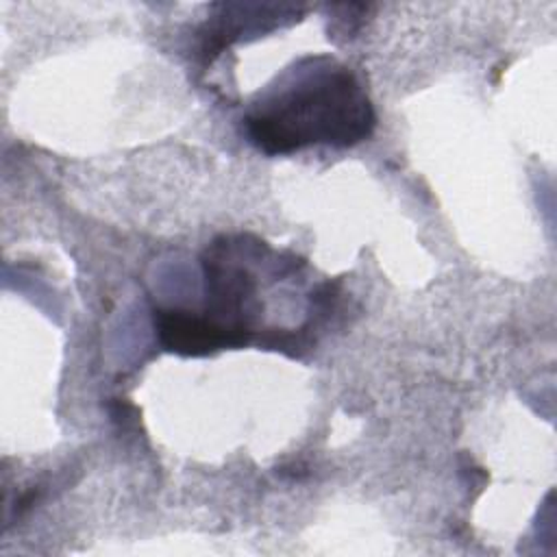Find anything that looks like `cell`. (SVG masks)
Returning a JSON list of instances; mask_svg holds the SVG:
<instances>
[{"label": "cell", "mask_w": 557, "mask_h": 557, "mask_svg": "<svg viewBox=\"0 0 557 557\" xmlns=\"http://www.w3.org/2000/svg\"><path fill=\"white\" fill-rule=\"evenodd\" d=\"M374 109L355 74L329 57L287 70L244 115L248 141L265 154L311 144L352 146L370 137Z\"/></svg>", "instance_id": "6da1fadb"}]
</instances>
